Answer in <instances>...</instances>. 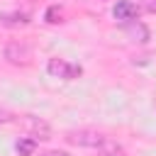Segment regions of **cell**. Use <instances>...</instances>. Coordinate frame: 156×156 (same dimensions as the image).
Instances as JSON below:
<instances>
[{
  "mask_svg": "<svg viewBox=\"0 0 156 156\" xmlns=\"http://www.w3.org/2000/svg\"><path fill=\"white\" fill-rule=\"evenodd\" d=\"M46 71H49V76L63 78V80H73V78H78V76L83 73L80 66L68 63V61H63V58H51V61L46 63Z\"/></svg>",
  "mask_w": 156,
  "mask_h": 156,
  "instance_id": "obj_1",
  "label": "cell"
},
{
  "mask_svg": "<svg viewBox=\"0 0 156 156\" xmlns=\"http://www.w3.org/2000/svg\"><path fill=\"white\" fill-rule=\"evenodd\" d=\"M71 144L76 146H85V149H100L105 144V136L100 132H90V129H78V132H68L66 136Z\"/></svg>",
  "mask_w": 156,
  "mask_h": 156,
  "instance_id": "obj_2",
  "label": "cell"
},
{
  "mask_svg": "<svg viewBox=\"0 0 156 156\" xmlns=\"http://www.w3.org/2000/svg\"><path fill=\"white\" fill-rule=\"evenodd\" d=\"M112 17L119 22V24H132V22H136V17H139V10H136V5L134 2H129V0H117V5L112 7Z\"/></svg>",
  "mask_w": 156,
  "mask_h": 156,
  "instance_id": "obj_3",
  "label": "cell"
},
{
  "mask_svg": "<svg viewBox=\"0 0 156 156\" xmlns=\"http://www.w3.org/2000/svg\"><path fill=\"white\" fill-rule=\"evenodd\" d=\"M29 56H32V51H29V46H27V44H17V41H12V44H7V46H5V58H7L10 63L24 66V63L29 61Z\"/></svg>",
  "mask_w": 156,
  "mask_h": 156,
  "instance_id": "obj_4",
  "label": "cell"
},
{
  "mask_svg": "<svg viewBox=\"0 0 156 156\" xmlns=\"http://www.w3.org/2000/svg\"><path fill=\"white\" fill-rule=\"evenodd\" d=\"M0 24L2 27H24L29 24L27 12H0Z\"/></svg>",
  "mask_w": 156,
  "mask_h": 156,
  "instance_id": "obj_5",
  "label": "cell"
},
{
  "mask_svg": "<svg viewBox=\"0 0 156 156\" xmlns=\"http://www.w3.org/2000/svg\"><path fill=\"white\" fill-rule=\"evenodd\" d=\"M27 127H29V132H32V139H49V124L46 122H41V119H37V117H29L27 119Z\"/></svg>",
  "mask_w": 156,
  "mask_h": 156,
  "instance_id": "obj_6",
  "label": "cell"
},
{
  "mask_svg": "<svg viewBox=\"0 0 156 156\" xmlns=\"http://www.w3.org/2000/svg\"><path fill=\"white\" fill-rule=\"evenodd\" d=\"M100 156H124V149L110 139H105V144L100 146Z\"/></svg>",
  "mask_w": 156,
  "mask_h": 156,
  "instance_id": "obj_7",
  "label": "cell"
},
{
  "mask_svg": "<svg viewBox=\"0 0 156 156\" xmlns=\"http://www.w3.org/2000/svg\"><path fill=\"white\" fill-rule=\"evenodd\" d=\"M34 146H37V139L27 136V139H20L15 149H17V154H20V156H29V154L34 151Z\"/></svg>",
  "mask_w": 156,
  "mask_h": 156,
  "instance_id": "obj_8",
  "label": "cell"
},
{
  "mask_svg": "<svg viewBox=\"0 0 156 156\" xmlns=\"http://www.w3.org/2000/svg\"><path fill=\"white\" fill-rule=\"evenodd\" d=\"M127 32L136 39V34H139V41H146L149 39V32H146V27L144 24H139V22H132V24H127Z\"/></svg>",
  "mask_w": 156,
  "mask_h": 156,
  "instance_id": "obj_9",
  "label": "cell"
},
{
  "mask_svg": "<svg viewBox=\"0 0 156 156\" xmlns=\"http://www.w3.org/2000/svg\"><path fill=\"white\" fill-rule=\"evenodd\" d=\"M46 22H51V24L61 22V10H56V7H49V10H46Z\"/></svg>",
  "mask_w": 156,
  "mask_h": 156,
  "instance_id": "obj_10",
  "label": "cell"
},
{
  "mask_svg": "<svg viewBox=\"0 0 156 156\" xmlns=\"http://www.w3.org/2000/svg\"><path fill=\"white\" fill-rule=\"evenodd\" d=\"M144 7H146L149 12H156V0H146V2H144Z\"/></svg>",
  "mask_w": 156,
  "mask_h": 156,
  "instance_id": "obj_11",
  "label": "cell"
},
{
  "mask_svg": "<svg viewBox=\"0 0 156 156\" xmlns=\"http://www.w3.org/2000/svg\"><path fill=\"white\" fill-rule=\"evenodd\" d=\"M44 156H71V154H66V151H46Z\"/></svg>",
  "mask_w": 156,
  "mask_h": 156,
  "instance_id": "obj_12",
  "label": "cell"
}]
</instances>
